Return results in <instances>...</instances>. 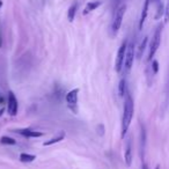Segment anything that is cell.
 Wrapping results in <instances>:
<instances>
[{"label":"cell","instance_id":"6da1fadb","mask_svg":"<svg viewBox=\"0 0 169 169\" xmlns=\"http://www.w3.org/2000/svg\"><path fill=\"white\" fill-rule=\"evenodd\" d=\"M133 112H134V103H133L132 96L129 93L125 95V102H124V109H123V117H122V132L120 137L122 139L126 136V133L129 131L130 124L132 122Z\"/></svg>","mask_w":169,"mask_h":169},{"label":"cell","instance_id":"7a4b0ae2","mask_svg":"<svg viewBox=\"0 0 169 169\" xmlns=\"http://www.w3.org/2000/svg\"><path fill=\"white\" fill-rule=\"evenodd\" d=\"M125 11H126V6L122 5V6L116 8V11L114 13L112 21H111V26H110V31L112 36H115L118 33V30L120 29V27H122V22H123V19H124Z\"/></svg>","mask_w":169,"mask_h":169},{"label":"cell","instance_id":"3957f363","mask_svg":"<svg viewBox=\"0 0 169 169\" xmlns=\"http://www.w3.org/2000/svg\"><path fill=\"white\" fill-rule=\"evenodd\" d=\"M161 33L162 29L161 27H159L158 29L155 30L154 35L151 39V43H149V52H148V57H147V60H152L153 57L155 56V53L158 51L159 46H160V43H161Z\"/></svg>","mask_w":169,"mask_h":169},{"label":"cell","instance_id":"277c9868","mask_svg":"<svg viewBox=\"0 0 169 169\" xmlns=\"http://www.w3.org/2000/svg\"><path fill=\"white\" fill-rule=\"evenodd\" d=\"M134 49H136V48H134V43H133V42L127 44V49H126V53H125L124 67H123L125 74L130 73V71H131V68H132L133 61H134V56H136Z\"/></svg>","mask_w":169,"mask_h":169},{"label":"cell","instance_id":"5b68a950","mask_svg":"<svg viewBox=\"0 0 169 169\" xmlns=\"http://www.w3.org/2000/svg\"><path fill=\"white\" fill-rule=\"evenodd\" d=\"M126 49H127V41H124V42L122 43V45L119 46V49H118L117 56H116V60H115V70H116L117 73H119V72L123 71Z\"/></svg>","mask_w":169,"mask_h":169},{"label":"cell","instance_id":"8992f818","mask_svg":"<svg viewBox=\"0 0 169 169\" xmlns=\"http://www.w3.org/2000/svg\"><path fill=\"white\" fill-rule=\"evenodd\" d=\"M78 95H79V88H74L70 90L65 96L70 110L74 114H78Z\"/></svg>","mask_w":169,"mask_h":169},{"label":"cell","instance_id":"52a82bcc","mask_svg":"<svg viewBox=\"0 0 169 169\" xmlns=\"http://www.w3.org/2000/svg\"><path fill=\"white\" fill-rule=\"evenodd\" d=\"M17 99L15 97L13 92H8V100H7V111L11 116H16L17 114Z\"/></svg>","mask_w":169,"mask_h":169},{"label":"cell","instance_id":"ba28073f","mask_svg":"<svg viewBox=\"0 0 169 169\" xmlns=\"http://www.w3.org/2000/svg\"><path fill=\"white\" fill-rule=\"evenodd\" d=\"M133 160V153H132V141L131 139H127L126 145H125V152H124V161L126 167H131Z\"/></svg>","mask_w":169,"mask_h":169},{"label":"cell","instance_id":"9c48e42d","mask_svg":"<svg viewBox=\"0 0 169 169\" xmlns=\"http://www.w3.org/2000/svg\"><path fill=\"white\" fill-rule=\"evenodd\" d=\"M16 133L21 134L26 138H39L43 136V133L39 132V131H33L30 129H21V130H16Z\"/></svg>","mask_w":169,"mask_h":169},{"label":"cell","instance_id":"30bf717a","mask_svg":"<svg viewBox=\"0 0 169 169\" xmlns=\"http://www.w3.org/2000/svg\"><path fill=\"white\" fill-rule=\"evenodd\" d=\"M149 2H151V0H145L144 1V6H142V11H141V15H140L139 20V29H142L144 23L146 21L147 14H148V8H149Z\"/></svg>","mask_w":169,"mask_h":169},{"label":"cell","instance_id":"8fae6325","mask_svg":"<svg viewBox=\"0 0 169 169\" xmlns=\"http://www.w3.org/2000/svg\"><path fill=\"white\" fill-rule=\"evenodd\" d=\"M102 5V1H99V0H94V1H89L87 2V5L85 6V9L82 12V15H88L90 12L95 11L96 8H99Z\"/></svg>","mask_w":169,"mask_h":169},{"label":"cell","instance_id":"7c38bea8","mask_svg":"<svg viewBox=\"0 0 169 169\" xmlns=\"http://www.w3.org/2000/svg\"><path fill=\"white\" fill-rule=\"evenodd\" d=\"M145 147H146V130H145L144 125H141V131H140V151H141V159H144Z\"/></svg>","mask_w":169,"mask_h":169},{"label":"cell","instance_id":"4fadbf2b","mask_svg":"<svg viewBox=\"0 0 169 169\" xmlns=\"http://www.w3.org/2000/svg\"><path fill=\"white\" fill-rule=\"evenodd\" d=\"M77 11H78V2L75 1V2H73V4L70 6L68 11H67V19H68L70 22H73V20L75 19Z\"/></svg>","mask_w":169,"mask_h":169},{"label":"cell","instance_id":"5bb4252c","mask_svg":"<svg viewBox=\"0 0 169 169\" xmlns=\"http://www.w3.org/2000/svg\"><path fill=\"white\" fill-rule=\"evenodd\" d=\"M147 43H148V37H144L142 38V41L140 42L139 46H138V51H137V58L138 59H141V57H142V55H144V52H145V50H146V46H147Z\"/></svg>","mask_w":169,"mask_h":169},{"label":"cell","instance_id":"9a60e30c","mask_svg":"<svg viewBox=\"0 0 169 169\" xmlns=\"http://www.w3.org/2000/svg\"><path fill=\"white\" fill-rule=\"evenodd\" d=\"M127 94V86H126V80L125 78L120 79L119 83H118V96L119 97H125Z\"/></svg>","mask_w":169,"mask_h":169},{"label":"cell","instance_id":"2e32d148","mask_svg":"<svg viewBox=\"0 0 169 169\" xmlns=\"http://www.w3.org/2000/svg\"><path fill=\"white\" fill-rule=\"evenodd\" d=\"M64 138H65V132H61L60 134H58L57 137H53V138H51L50 140L44 141V142H43V146H51L53 144H58L61 140H64Z\"/></svg>","mask_w":169,"mask_h":169},{"label":"cell","instance_id":"e0dca14e","mask_svg":"<svg viewBox=\"0 0 169 169\" xmlns=\"http://www.w3.org/2000/svg\"><path fill=\"white\" fill-rule=\"evenodd\" d=\"M19 159H20V161L23 162V163H30V162L36 160V155L28 154V153H21Z\"/></svg>","mask_w":169,"mask_h":169},{"label":"cell","instance_id":"ac0fdd59","mask_svg":"<svg viewBox=\"0 0 169 169\" xmlns=\"http://www.w3.org/2000/svg\"><path fill=\"white\" fill-rule=\"evenodd\" d=\"M0 144H2V145H15L16 140L11 138V137H7V136H2L0 138Z\"/></svg>","mask_w":169,"mask_h":169},{"label":"cell","instance_id":"d6986e66","mask_svg":"<svg viewBox=\"0 0 169 169\" xmlns=\"http://www.w3.org/2000/svg\"><path fill=\"white\" fill-rule=\"evenodd\" d=\"M96 131H97V134L99 136H104V131H105V129H104V125L103 124H99L96 126Z\"/></svg>","mask_w":169,"mask_h":169},{"label":"cell","instance_id":"ffe728a7","mask_svg":"<svg viewBox=\"0 0 169 169\" xmlns=\"http://www.w3.org/2000/svg\"><path fill=\"white\" fill-rule=\"evenodd\" d=\"M152 70H153V74H156L159 71V63L158 60H153L152 61Z\"/></svg>","mask_w":169,"mask_h":169},{"label":"cell","instance_id":"44dd1931","mask_svg":"<svg viewBox=\"0 0 169 169\" xmlns=\"http://www.w3.org/2000/svg\"><path fill=\"white\" fill-rule=\"evenodd\" d=\"M2 45V31H1V27H0V48Z\"/></svg>","mask_w":169,"mask_h":169},{"label":"cell","instance_id":"7402d4cb","mask_svg":"<svg viewBox=\"0 0 169 169\" xmlns=\"http://www.w3.org/2000/svg\"><path fill=\"white\" fill-rule=\"evenodd\" d=\"M141 169H148V166H147V163H145V162H142V166H141Z\"/></svg>","mask_w":169,"mask_h":169},{"label":"cell","instance_id":"603a6c76","mask_svg":"<svg viewBox=\"0 0 169 169\" xmlns=\"http://www.w3.org/2000/svg\"><path fill=\"white\" fill-rule=\"evenodd\" d=\"M4 111H5V109L2 108V109H0V116H2V114H4Z\"/></svg>","mask_w":169,"mask_h":169},{"label":"cell","instance_id":"cb8c5ba5","mask_svg":"<svg viewBox=\"0 0 169 169\" xmlns=\"http://www.w3.org/2000/svg\"><path fill=\"white\" fill-rule=\"evenodd\" d=\"M2 7V1H1V0H0V8Z\"/></svg>","mask_w":169,"mask_h":169},{"label":"cell","instance_id":"d4e9b609","mask_svg":"<svg viewBox=\"0 0 169 169\" xmlns=\"http://www.w3.org/2000/svg\"><path fill=\"white\" fill-rule=\"evenodd\" d=\"M155 169H160V166H156V167H155Z\"/></svg>","mask_w":169,"mask_h":169}]
</instances>
